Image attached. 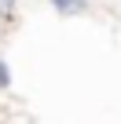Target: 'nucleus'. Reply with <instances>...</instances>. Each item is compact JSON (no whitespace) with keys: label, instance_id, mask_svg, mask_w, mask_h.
Returning a JSON list of instances; mask_svg holds the SVG:
<instances>
[]
</instances>
